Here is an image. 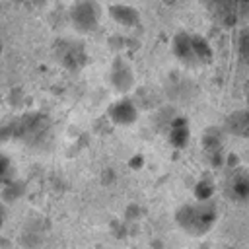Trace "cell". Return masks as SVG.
<instances>
[{"label":"cell","mask_w":249,"mask_h":249,"mask_svg":"<svg viewBox=\"0 0 249 249\" xmlns=\"http://www.w3.org/2000/svg\"><path fill=\"white\" fill-rule=\"evenodd\" d=\"M175 220L191 235H202L214 226L216 208L210 202H204V200L202 202H195V204H185V206H181L177 210Z\"/></svg>","instance_id":"cell-1"},{"label":"cell","mask_w":249,"mask_h":249,"mask_svg":"<svg viewBox=\"0 0 249 249\" xmlns=\"http://www.w3.org/2000/svg\"><path fill=\"white\" fill-rule=\"evenodd\" d=\"M70 19L78 31L88 33V31L95 29L99 23V10L91 0H80L70 12Z\"/></svg>","instance_id":"cell-2"},{"label":"cell","mask_w":249,"mask_h":249,"mask_svg":"<svg viewBox=\"0 0 249 249\" xmlns=\"http://www.w3.org/2000/svg\"><path fill=\"white\" fill-rule=\"evenodd\" d=\"M111 84H113V88H115L117 91H121V93H126V91L134 86L132 68H130L124 60H121V58H117L115 64H113V70H111Z\"/></svg>","instance_id":"cell-3"},{"label":"cell","mask_w":249,"mask_h":249,"mask_svg":"<svg viewBox=\"0 0 249 249\" xmlns=\"http://www.w3.org/2000/svg\"><path fill=\"white\" fill-rule=\"evenodd\" d=\"M109 117L115 124H132L136 121V107L132 105V101L128 99H121L117 103L111 105L109 109Z\"/></svg>","instance_id":"cell-4"},{"label":"cell","mask_w":249,"mask_h":249,"mask_svg":"<svg viewBox=\"0 0 249 249\" xmlns=\"http://www.w3.org/2000/svg\"><path fill=\"white\" fill-rule=\"evenodd\" d=\"M224 128H226L230 134H235V136H249V109L233 111V113L226 119Z\"/></svg>","instance_id":"cell-5"},{"label":"cell","mask_w":249,"mask_h":249,"mask_svg":"<svg viewBox=\"0 0 249 249\" xmlns=\"http://www.w3.org/2000/svg\"><path fill=\"white\" fill-rule=\"evenodd\" d=\"M109 14H111V18L117 23H121L124 27H132V25H136L140 21L138 10L132 8V6H126V4H113V6H109Z\"/></svg>","instance_id":"cell-6"},{"label":"cell","mask_w":249,"mask_h":249,"mask_svg":"<svg viewBox=\"0 0 249 249\" xmlns=\"http://www.w3.org/2000/svg\"><path fill=\"white\" fill-rule=\"evenodd\" d=\"M173 53L185 64H193L196 60V56H195V51H193V39H191V35L177 33L173 37Z\"/></svg>","instance_id":"cell-7"},{"label":"cell","mask_w":249,"mask_h":249,"mask_svg":"<svg viewBox=\"0 0 249 249\" xmlns=\"http://www.w3.org/2000/svg\"><path fill=\"white\" fill-rule=\"evenodd\" d=\"M169 140H171V144L177 146V148H183V146L187 144V140H189V128H187L185 119H175V121H173Z\"/></svg>","instance_id":"cell-8"},{"label":"cell","mask_w":249,"mask_h":249,"mask_svg":"<svg viewBox=\"0 0 249 249\" xmlns=\"http://www.w3.org/2000/svg\"><path fill=\"white\" fill-rule=\"evenodd\" d=\"M193 39V51H195V56L198 62H208L212 60V49H210V43L200 37V35H191Z\"/></svg>","instance_id":"cell-9"},{"label":"cell","mask_w":249,"mask_h":249,"mask_svg":"<svg viewBox=\"0 0 249 249\" xmlns=\"http://www.w3.org/2000/svg\"><path fill=\"white\" fill-rule=\"evenodd\" d=\"M62 62L66 66H70V68H78V66H82L86 62V54H84V51L78 45H68L66 53L62 56Z\"/></svg>","instance_id":"cell-10"},{"label":"cell","mask_w":249,"mask_h":249,"mask_svg":"<svg viewBox=\"0 0 249 249\" xmlns=\"http://www.w3.org/2000/svg\"><path fill=\"white\" fill-rule=\"evenodd\" d=\"M231 193L239 200H249V173H239L231 183Z\"/></svg>","instance_id":"cell-11"},{"label":"cell","mask_w":249,"mask_h":249,"mask_svg":"<svg viewBox=\"0 0 249 249\" xmlns=\"http://www.w3.org/2000/svg\"><path fill=\"white\" fill-rule=\"evenodd\" d=\"M195 195H196L198 200L210 198V195H212V183H210V181H200V183L195 187Z\"/></svg>","instance_id":"cell-12"},{"label":"cell","mask_w":249,"mask_h":249,"mask_svg":"<svg viewBox=\"0 0 249 249\" xmlns=\"http://www.w3.org/2000/svg\"><path fill=\"white\" fill-rule=\"evenodd\" d=\"M239 53L245 60H249V29L239 37Z\"/></svg>","instance_id":"cell-13"},{"label":"cell","mask_w":249,"mask_h":249,"mask_svg":"<svg viewBox=\"0 0 249 249\" xmlns=\"http://www.w3.org/2000/svg\"><path fill=\"white\" fill-rule=\"evenodd\" d=\"M8 171H10V161L4 156H0V183L8 181Z\"/></svg>","instance_id":"cell-14"},{"label":"cell","mask_w":249,"mask_h":249,"mask_svg":"<svg viewBox=\"0 0 249 249\" xmlns=\"http://www.w3.org/2000/svg\"><path fill=\"white\" fill-rule=\"evenodd\" d=\"M245 99H247V105H249V84H247V88H245Z\"/></svg>","instance_id":"cell-15"},{"label":"cell","mask_w":249,"mask_h":249,"mask_svg":"<svg viewBox=\"0 0 249 249\" xmlns=\"http://www.w3.org/2000/svg\"><path fill=\"white\" fill-rule=\"evenodd\" d=\"M237 2H243V4H249V0H237Z\"/></svg>","instance_id":"cell-16"}]
</instances>
